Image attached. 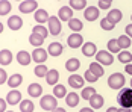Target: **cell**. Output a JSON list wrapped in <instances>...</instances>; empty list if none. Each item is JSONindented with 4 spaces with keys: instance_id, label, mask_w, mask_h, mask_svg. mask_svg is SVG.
Returning <instances> with one entry per match:
<instances>
[{
    "instance_id": "1",
    "label": "cell",
    "mask_w": 132,
    "mask_h": 112,
    "mask_svg": "<svg viewBox=\"0 0 132 112\" xmlns=\"http://www.w3.org/2000/svg\"><path fill=\"white\" fill-rule=\"evenodd\" d=\"M117 103L120 105V108L131 109L132 108V88L120 89L119 94H117Z\"/></svg>"
},
{
    "instance_id": "2",
    "label": "cell",
    "mask_w": 132,
    "mask_h": 112,
    "mask_svg": "<svg viewBox=\"0 0 132 112\" xmlns=\"http://www.w3.org/2000/svg\"><path fill=\"white\" fill-rule=\"evenodd\" d=\"M40 106L43 111H49V112H53L56 108H58V99L53 96V94H46L43 96L40 100Z\"/></svg>"
},
{
    "instance_id": "3",
    "label": "cell",
    "mask_w": 132,
    "mask_h": 112,
    "mask_svg": "<svg viewBox=\"0 0 132 112\" xmlns=\"http://www.w3.org/2000/svg\"><path fill=\"white\" fill-rule=\"evenodd\" d=\"M125 82H126V79L121 73H112L108 79V87L114 91H119V89H123Z\"/></svg>"
},
{
    "instance_id": "4",
    "label": "cell",
    "mask_w": 132,
    "mask_h": 112,
    "mask_svg": "<svg viewBox=\"0 0 132 112\" xmlns=\"http://www.w3.org/2000/svg\"><path fill=\"white\" fill-rule=\"evenodd\" d=\"M96 62H99L102 67H108L114 62V56L108 50H99L96 55Z\"/></svg>"
},
{
    "instance_id": "5",
    "label": "cell",
    "mask_w": 132,
    "mask_h": 112,
    "mask_svg": "<svg viewBox=\"0 0 132 112\" xmlns=\"http://www.w3.org/2000/svg\"><path fill=\"white\" fill-rule=\"evenodd\" d=\"M18 9L21 14H30V12H37L38 11V3L35 0H23L18 5Z\"/></svg>"
},
{
    "instance_id": "6",
    "label": "cell",
    "mask_w": 132,
    "mask_h": 112,
    "mask_svg": "<svg viewBox=\"0 0 132 112\" xmlns=\"http://www.w3.org/2000/svg\"><path fill=\"white\" fill-rule=\"evenodd\" d=\"M47 56H49V51H47V50H44L43 47L35 49L34 51H32V59L38 64V65H43V64L46 62Z\"/></svg>"
},
{
    "instance_id": "7",
    "label": "cell",
    "mask_w": 132,
    "mask_h": 112,
    "mask_svg": "<svg viewBox=\"0 0 132 112\" xmlns=\"http://www.w3.org/2000/svg\"><path fill=\"white\" fill-rule=\"evenodd\" d=\"M67 44H68V47H71V49H79L82 47L85 42H84V38L80 33H71L70 37L67 38Z\"/></svg>"
},
{
    "instance_id": "8",
    "label": "cell",
    "mask_w": 132,
    "mask_h": 112,
    "mask_svg": "<svg viewBox=\"0 0 132 112\" xmlns=\"http://www.w3.org/2000/svg\"><path fill=\"white\" fill-rule=\"evenodd\" d=\"M61 30H62V27H61V20H59L58 17L52 15L50 20H49V32H50L52 35H59Z\"/></svg>"
},
{
    "instance_id": "9",
    "label": "cell",
    "mask_w": 132,
    "mask_h": 112,
    "mask_svg": "<svg viewBox=\"0 0 132 112\" xmlns=\"http://www.w3.org/2000/svg\"><path fill=\"white\" fill-rule=\"evenodd\" d=\"M58 18L61 20V21H70L71 18H73V9L70 8V6H61L59 8V11H58Z\"/></svg>"
},
{
    "instance_id": "10",
    "label": "cell",
    "mask_w": 132,
    "mask_h": 112,
    "mask_svg": "<svg viewBox=\"0 0 132 112\" xmlns=\"http://www.w3.org/2000/svg\"><path fill=\"white\" fill-rule=\"evenodd\" d=\"M84 18L88 21H96L99 18V8L97 6H88L84 11Z\"/></svg>"
},
{
    "instance_id": "11",
    "label": "cell",
    "mask_w": 132,
    "mask_h": 112,
    "mask_svg": "<svg viewBox=\"0 0 132 112\" xmlns=\"http://www.w3.org/2000/svg\"><path fill=\"white\" fill-rule=\"evenodd\" d=\"M84 82H85V79L80 77L79 74H71L68 77V85H70V88H73V89L84 88Z\"/></svg>"
},
{
    "instance_id": "12",
    "label": "cell",
    "mask_w": 132,
    "mask_h": 112,
    "mask_svg": "<svg viewBox=\"0 0 132 112\" xmlns=\"http://www.w3.org/2000/svg\"><path fill=\"white\" fill-rule=\"evenodd\" d=\"M30 55H32V53H27L26 50L18 51V53H17V62L20 64V65H23V67H27V65L30 64V61H34Z\"/></svg>"
},
{
    "instance_id": "13",
    "label": "cell",
    "mask_w": 132,
    "mask_h": 112,
    "mask_svg": "<svg viewBox=\"0 0 132 112\" xmlns=\"http://www.w3.org/2000/svg\"><path fill=\"white\" fill-rule=\"evenodd\" d=\"M6 101H8V105H18V103H21L23 101L21 100V92L17 91V89L9 91L8 96H6Z\"/></svg>"
},
{
    "instance_id": "14",
    "label": "cell",
    "mask_w": 132,
    "mask_h": 112,
    "mask_svg": "<svg viewBox=\"0 0 132 112\" xmlns=\"http://www.w3.org/2000/svg\"><path fill=\"white\" fill-rule=\"evenodd\" d=\"M82 55H85L87 58H91V56H96L97 55V47H96V44L94 42H85L84 46H82Z\"/></svg>"
},
{
    "instance_id": "15",
    "label": "cell",
    "mask_w": 132,
    "mask_h": 112,
    "mask_svg": "<svg viewBox=\"0 0 132 112\" xmlns=\"http://www.w3.org/2000/svg\"><path fill=\"white\" fill-rule=\"evenodd\" d=\"M23 26V18L18 15H12L11 18H8V27L11 30H20Z\"/></svg>"
},
{
    "instance_id": "16",
    "label": "cell",
    "mask_w": 132,
    "mask_h": 112,
    "mask_svg": "<svg viewBox=\"0 0 132 112\" xmlns=\"http://www.w3.org/2000/svg\"><path fill=\"white\" fill-rule=\"evenodd\" d=\"M34 18L37 20V23H38V24H43V26H44V23H49V20H50V15L47 14V11H46V9H38L37 12L34 14Z\"/></svg>"
},
{
    "instance_id": "17",
    "label": "cell",
    "mask_w": 132,
    "mask_h": 112,
    "mask_svg": "<svg viewBox=\"0 0 132 112\" xmlns=\"http://www.w3.org/2000/svg\"><path fill=\"white\" fill-rule=\"evenodd\" d=\"M62 50H64V47H62V44H61V42H50V46H49L47 51H49V55H50V56L58 58V56H61V55H62Z\"/></svg>"
},
{
    "instance_id": "18",
    "label": "cell",
    "mask_w": 132,
    "mask_h": 112,
    "mask_svg": "<svg viewBox=\"0 0 132 112\" xmlns=\"http://www.w3.org/2000/svg\"><path fill=\"white\" fill-rule=\"evenodd\" d=\"M58 80H59V71L58 70H49V73L46 76V82L49 83V85H52V87H56L58 85Z\"/></svg>"
},
{
    "instance_id": "19",
    "label": "cell",
    "mask_w": 132,
    "mask_h": 112,
    "mask_svg": "<svg viewBox=\"0 0 132 112\" xmlns=\"http://www.w3.org/2000/svg\"><path fill=\"white\" fill-rule=\"evenodd\" d=\"M12 62V53L6 49H2L0 50V65L2 67H6Z\"/></svg>"
},
{
    "instance_id": "20",
    "label": "cell",
    "mask_w": 132,
    "mask_h": 112,
    "mask_svg": "<svg viewBox=\"0 0 132 112\" xmlns=\"http://www.w3.org/2000/svg\"><path fill=\"white\" fill-rule=\"evenodd\" d=\"M80 67V61L78 58H70V59H67L65 62V70L67 71H70V73H73L75 74V71H78Z\"/></svg>"
},
{
    "instance_id": "21",
    "label": "cell",
    "mask_w": 132,
    "mask_h": 112,
    "mask_svg": "<svg viewBox=\"0 0 132 112\" xmlns=\"http://www.w3.org/2000/svg\"><path fill=\"white\" fill-rule=\"evenodd\" d=\"M27 94L30 97H41L43 96V87L40 83H30L27 87Z\"/></svg>"
},
{
    "instance_id": "22",
    "label": "cell",
    "mask_w": 132,
    "mask_h": 112,
    "mask_svg": "<svg viewBox=\"0 0 132 112\" xmlns=\"http://www.w3.org/2000/svg\"><path fill=\"white\" fill-rule=\"evenodd\" d=\"M65 103H67V106H70V108H76L79 105V94L75 92V91L68 92L65 97Z\"/></svg>"
},
{
    "instance_id": "23",
    "label": "cell",
    "mask_w": 132,
    "mask_h": 112,
    "mask_svg": "<svg viewBox=\"0 0 132 112\" xmlns=\"http://www.w3.org/2000/svg\"><path fill=\"white\" fill-rule=\"evenodd\" d=\"M106 18H108L109 21H112L114 24H117V23H120V21H121L123 14H121V11H120V9H111V11L108 12V15H106Z\"/></svg>"
},
{
    "instance_id": "24",
    "label": "cell",
    "mask_w": 132,
    "mask_h": 112,
    "mask_svg": "<svg viewBox=\"0 0 132 112\" xmlns=\"http://www.w3.org/2000/svg\"><path fill=\"white\" fill-rule=\"evenodd\" d=\"M103 103H105V100H103V97L100 94H94L91 99H90V108H93V109H100L103 106Z\"/></svg>"
},
{
    "instance_id": "25",
    "label": "cell",
    "mask_w": 132,
    "mask_h": 112,
    "mask_svg": "<svg viewBox=\"0 0 132 112\" xmlns=\"http://www.w3.org/2000/svg\"><path fill=\"white\" fill-rule=\"evenodd\" d=\"M21 82H23V76L15 73V74H12L8 79V87H11L12 89H15V88H18L21 85Z\"/></svg>"
},
{
    "instance_id": "26",
    "label": "cell",
    "mask_w": 132,
    "mask_h": 112,
    "mask_svg": "<svg viewBox=\"0 0 132 112\" xmlns=\"http://www.w3.org/2000/svg\"><path fill=\"white\" fill-rule=\"evenodd\" d=\"M117 59H119L121 64L128 65V64L132 62V53L129 51V50H121L119 55H117Z\"/></svg>"
},
{
    "instance_id": "27",
    "label": "cell",
    "mask_w": 132,
    "mask_h": 112,
    "mask_svg": "<svg viewBox=\"0 0 132 112\" xmlns=\"http://www.w3.org/2000/svg\"><path fill=\"white\" fill-rule=\"evenodd\" d=\"M88 70H90L93 74L97 77V79H99V77H102V76H103V73H105L103 67H102L99 62H91V64H90V68H88Z\"/></svg>"
},
{
    "instance_id": "28",
    "label": "cell",
    "mask_w": 132,
    "mask_h": 112,
    "mask_svg": "<svg viewBox=\"0 0 132 112\" xmlns=\"http://www.w3.org/2000/svg\"><path fill=\"white\" fill-rule=\"evenodd\" d=\"M68 27H70V30H73V33H80L84 24H82V21L78 20V18H71L68 21Z\"/></svg>"
},
{
    "instance_id": "29",
    "label": "cell",
    "mask_w": 132,
    "mask_h": 112,
    "mask_svg": "<svg viewBox=\"0 0 132 112\" xmlns=\"http://www.w3.org/2000/svg\"><path fill=\"white\" fill-rule=\"evenodd\" d=\"M68 6L71 9H76V11H80V9H87V2L85 0H70L68 2Z\"/></svg>"
},
{
    "instance_id": "30",
    "label": "cell",
    "mask_w": 132,
    "mask_h": 112,
    "mask_svg": "<svg viewBox=\"0 0 132 112\" xmlns=\"http://www.w3.org/2000/svg\"><path fill=\"white\" fill-rule=\"evenodd\" d=\"M53 96L56 97V99H65L67 97V89L64 85H56V87H53Z\"/></svg>"
},
{
    "instance_id": "31",
    "label": "cell",
    "mask_w": 132,
    "mask_h": 112,
    "mask_svg": "<svg viewBox=\"0 0 132 112\" xmlns=\"http://www.w3.org/2000/svg\"><path fill=\"white\" fill-rule=\"evenodd\" d=\"M29 42L32 46H35V49H40L41 46H43V42H44V38L41 37V35H37V33H30Z\"/></svg>"
},
{
    "instance_id": "32",
    "label": "cell",
    "mask_w": 132,
    "mask_h": 112,
    "mask_svg": "<svg viewBox=\"0 0 132 112\" xmlns=\"http://www.w3.org/2000/svg\"><path fill=\"white\" fill-rule=\"evenodd\" d=\"M32 33H37V35H41V37L46 39V37L50 33L49 32V29L47 27H44L43 24H35L34 27H32Z\"/></svg>"
},
{
    "instance_id": "33",
    "label": "cell",
    "mask_w": 132,
    "mask_h": 112,
    "mask_svg": "<svg viewBox=\"0 0 132 112\" xmlns=\"http://www.w3.org/2000/svg\"><path fill=\"white\" fill-rule=\"evenodd\" d=\"M108 51L109 53H116V55H119L120 51H121V47H120L117 39H109L108 41Z\"/></svg>"
},
{
    "instance_id": "34",
    "label": "cell",
    "mask_w": 132,
    "mask_h": 112,
    "mask_svg": "<svg viewBox=\"0 0 132 112\" xmlns=\"http://www.w3.org/2000/svg\"><path fill=\"white\" fill-rule=\"evenodd\" d=\"M94 94H97V92H96V89H94L93 87H87V88H84V89H82V92H80V99L88 100V101H90V99H91Z\"/></svg>"
},
{
    "instance_id": "35",
    "label": "cell",
    "mask_w": 132,
    "mask_h": 112,
    "mask_svg": "<svg viewBox=\"0 0 132 112\" xmlns=\"http://www.w3.org/2000/svg\"><path fill=\"white\" fill-rule=\"evenodd\" d=\"M117 41H119L121 50H128L131 47V38L128 37V35H120V37L117 38Z\"/></svg>"
},
{
    "instance_id": "36",
    "label": "cell",
    "mask_w": 132,
    "mask_h": 112,
    "mask_svg": "<svg viewBox=\"0 0 132 112\" xmlns=\"http://www.w3.org/2000/svg\"><path fill=\"white\" fill-rule=\"evenodd\" d=\"M34 109H35V105L30 100H23L20 103V111L21 112H34Z\"/></svg>"
},
{
    "instance_id": "37",
    "label": "cell",
    "mask_w": 132,
    "mask_h": 112,
    "mask_svg": "<svg viewBox=\"0 0 132 112\" xmlns=\"http://www.w3.org/2000/svg\"><path fill=\"white\" fill-rule=\"evenodd\" d=\"M34 73H35L37 77H46L47 73H49V68H47L44 64H43V65H37V67H35V70H34Z\"/></svg>"
},
{
    "instance_id": "38",
    "label": "cell",
    "mask_w": 132,
    "mask_h": 112,
    "mask_svg": "<svg viewBox=\"0 0 132 112\" xmlns=\"http://www.w3.org/2000/svg\"><path fill=\"white\" fill-rule=\"evenodd\" d=\"M100 27H102L103 30H106V32H109V30H112V29L116 27V24H114L112 21H109V20L105 17V18L100 20Z\"/></svg>"
},
{
    "instance_id": "39",
    "label": "cell",
    "mask_w": 132,
    "mask_h": 112,
    "mask_svg": "<svg viewBox=\"0 0 132 112\" xmlns=\"http://www.w3.org/2000/svg\"><path fill=\"white\" fill-rule=\"evenodd\" d=\"M8 12H11V3L6 0L0 2V15H6Z\"/></svg>"
},
{
    "instance_id": "40",
    "label": "cell",
    "mask_w": 132,
    "mask_h": 112,
    "mask_svg": "<svg viewBox=\"0 0 132 112\" xmlns=\"http://www.w3.org/2000/svg\"><path fill=\"white\" fill-rule=\"evenodd\" d=\"M111 5H112V2H111V0H99V3H97L99 9H109V8H111Z\"/></svg>"
},
{
    "instance_id": "41",
    "label": "cell",
    "mask_w": 132,
    "mask_h": 112,
    "mask_svg": "<svg viewBox=\"0 0 132 112\" xmlns=\"http://www.w3.org/2000/svg\"><path fill=\"white\" fill-rule=\"evenodd\" d=\"M84 79H85V80H88V82H91V83H94V82H97V80H99V79H97L96 76L93 74L90 70H87V71H85V74H84Z\"/></svg>"
},
{
    "instance_id": "42",
    "label": "cell",
    "mask_w": 132,
    "mask_h": 112,
    "mask_svg": "<svg viewBox=\"0 0 132 112\" xmlns=\"http://www.w3.org/2000/svg\"><path fill=\"white\" fill-rule=\"evenodd\" d=\"M6 71L3 70V68H0V85H3V83H6Z\"/></svg>"
},
{
    "instance_id": "43",
    "label": "cell",
    "mask_w": 132,
    "mask_h": 112,
    "mask_svg": "<svg viewBox=\"0 0 132 112\" xmlns=\"http://www.w3.org/2000/svg\"><path fill=\"white\" fill-rule=\"evenodd\" d=\"M125 32H126L125 35H128V37L132 39V23H131V24H128L126 27H125Z\"/></svg>"
},
{
    "instance_id": "44",
    "label": "cell",
    "mask_w": 132,
    "mask_h": 112,
    "mask_svg": "<svg viewBox=\"0 0 132 112\" xmlns=\"http://www.w3.org/2000/svg\"><path fill=\"white\" fill-rule=\"evenodd\" d=\"M6 103H8V101H6L5 99H0V112H6V111H5V108H6Z\"/></svg>"
},
{
    "instance_id": "45",
    "label": "cell",
    "mask_w": 132,
    "mask_h": 112,
    "mask_svg": "<svg viewBox=\"0 0 132 112\" xmlns=\"http://www.w3.org/2000/svg\"><path fill=\"white\" fill-rule=\"evenodd\" d=\"M125 73H126V74H131V76H132V64H128V65L125 67Z\"/></svg>"
},
{
    "instance_id": "46",
    "label": "cell",
    "mask_w": 132,
    "mask_h": 112,
    "mask_svg": "<svg viewBox=\"0 0 132 112\" xmlns=\"http://www.w3.org/2000/svg\"><path fill=\"white\" fill-rule=\"evenodd\" d=\"M79 112H94V109L93 108H82Z\"/></svg>"
},
{
    "instance_id": "47",
    "label": "cell",
    "mask_w": 132,
    "mask_h": 112,
    "mask_svg": "<svg viewBox=\"0 0 132 112\" xmlns=\"http://www.w3.org/2000/svg\"><path fill=\"white\" fill-rule=\"evenodd\" d=\"M106 112H119V109L112 106V108H108V109H106Z\"/></svg>"
},
{
    "instance_id": "48",
    "label": "cell",
    "mask_w": 132,
    "mask_h": 112,
    "mask_svg": "<svg viewBox=\"0 0 132 112\" xmlns=\"http://www.w3.org/2000/svg\"><path fill=\"white\" fill-rule=\"evenodd\" d=\"M53 112H65V109H64V108H56Z\"/></svg>"
},
{
    "instance_id": "49",
    "label": "cell",
    "mask_w": 132,
    "mask_h": 112,
    "mask_svg": "<svg viewBox=\"0 0 132 112\" xmlns=\"http://www.w3.org/2000/svg\"><path fill=\"white\" fill-rule=\"evenodd\" d=\"M119 112H131V109H125V108H119Z\"/></svg>"
},
{
    "instance_id": "50",
    "label": "cell",
    "mask_w": 132,
    "mask_h": 112,
    "mask_svg": "<svg viewBox=\"0 0 132 112\" xmlns=\"http://www.w3.org/2000/svg\"><path fill=\"white\" fill-rule=\"evenodd\" d=\"M131 88H132V79H131Z\"/></svg>"
},
{
    "instance_id": "51",
    "label": "cell",
    "mask_w": 132,
    "mask_h": 112,
    "mask_svg": "<svg viewBox=\"0 0 132 112\" xmlns=\"http://www.w3.org/2000/svg\"><path fill=\"white\" fill-rule=\"evenodd\" d=\"M6 112H14V111H6Z\"/></svg>"
},
{
    "instance_id": "52",
    "label": "cell",
    "mask_w": 132,
    "mask_h": 112,
    "mask_svg": "<svg viewBox=\"0 0 132 112\" xmlns=\"http://www.w3.org/2000/svg\"><path fill=\"white\" fill-rule=\"evenodd\" d=\"M131 20H132V14H131Z\"/></svg>"
}]
</instances>
